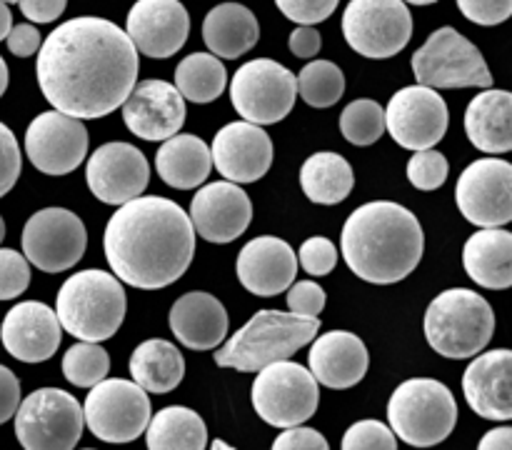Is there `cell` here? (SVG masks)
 <instances>
[{
  "label": "cell",
  "mask_w": 512,
  "mask_h": 450,
  "mask_svg": "<svg viewBox=\"0 0 512 450\" xmlns=\"http://www.w3.org/2000/svg\"><path fill=\"white\" fill-rule=\"evenodd\" d=\"M63 338L58 313L38 300H25L5 313L0 325L3 348L20 363H43L53 358Z\"/></svg>",
  "instance_id": "603a6c76"
},
{
  "label": "cell",
  "mask_w": 512,
  "mask_h": 450,
  "mask_svg": "<svg viewBox=\"0 0 512 450\" xmlns=\"http://www.w3.org/2000/svg\"><path fill=\"white\" fill-rule=\"evenodd\" d=\"M460 213L478 228H500L512 220V163L483 158L470 163L455 188Z\"/></svg>",
  "instance_id": "9a60e30c"
},
{
  "label": "cell",
  "mask_w": 512,
  "mask_h": 450,
  "mask_svg": "<svg viewBox=\"0 0 512 450\" xmlns=\"http://www.w3.org/2000/svg\"><path fill=\"white\" fill-rule=\"evenodd\" d=\"M463 265L480 288H512L510 230H503V225H500V228H483L470 235L463 248Z\"/></svg>",
  "instance_id": "f1b7e54d"
},
{
  "label": "cell",
  "mask_w": 512,
  "mask_h": 450,
  "mask_svg": "<svg viewBox=\"0 0 512 450\" xmlns=\"http://www.w3.org/2000/svg\"><path fill=\"white\" fill-rule=\"evenodd\" d=\"M30 285V263L23 253L0 248V300L23 295Z\"/></svg>",
  "instance_id": "60d3db41"
},
{
  "label": "cell",
  "mask_w": 512,
  "mask_h": 450,
  "mask_svg": "<svg viewBox=\"0 0 512 450\" xmlns=\"http://www.w3.org/2000/svg\"><path fill=\"white\" fill-rule=\"evenodd\" d=\"M20 165H23V160H20L18 140L8 125L0 123V198L10 193L13 185L18 183Z\"/></svg>",
  "instance_id": "ee69618b"
},
{
  "label": "cell",
  "mask_w": 512,
  "mask_h": 450,
  "mask_svg": "<svg viewBox=\"0 0 512 450\" xmlns=\"http://www.w3.org/2000/svg\"><path fill=\"white\" fill-rule=\"evenodd\" d=\"M145 443L150 450H203L208 445V428L195 410L170 405L150 418Z\"/></svg>",
  "instance_id": "836d02e7"
},
{
  "label": "cell",
  "mask_w": 512,
  "mask_h": 450,
  "mask_svg": "<svg viewBox=\"0 0 512 450\" xmlns=\"http://www.w3.org/2000/svg\"><path fill=\"white\" fill-rule=\"evenodd\" d=\"M130 375L145 393L165 395L183 380L185 358L168 340H145L130 355Z\"/></svg>",
  "instance_id": "1f68e13d"
},
{
  "label": "cell",
  "mask_w": 512,
  "mask_h": 450,
  "mask_svg": "<svg viewBox=\"0 0 512 450\" xmlns=\"http://www.w3.org/2000/svg\"><path fill=\"white\" fill-rule=\"evenodd\" d=\"M5 90H8V65L0 58V98H3Z\"/></svg>",
  "instance_id": "11a10c76"
},
{
  "label": "cell",
  "mask_w": 512,
  "mask_h": 450,
  "mask_svg": "<svg viewBox=\"0 0 512 450\" xmlns=\"http://www.w3.org/2000/svg\"><path fill=\"white\" fill-rule=\"evenodd\" d=\"M463 393L480 418L512 420V350L478 353L463 375Z\"/></svg>",
  "instance_id": "d4e9b609"
},
{
  "label": "cell",
  "mask_w": 512,
  "mask_h": 450,
  "mask_svg": "<svg viewBox=\"0 0 512 450\" xmlns=\"http://www.w3.org/2000/svg\"><path fill=\"white\" fill-rule=\"evenodd\" d=\"M190 220L200 238L208 243H233L248 230L253 220V203L248 193L233 180L210 183L195 193L190 203Z\"/></svg>",
  "instance_id": "d6986e66"
},
{
  "label": "cell",
  "mask_w": 512,
  "mask_h": 450,
  "mask_svg": "<svg viewBox=\"0 0 512 450\" xmlns=\"http://www.w3.org/2000/svg\"><path fill=\"white\" fill-rule=\"evenodd\" d=\"M493 333V308L475 290H443L425 310V338L430 348L445 358H475L488 348Z\"/></svg>",
  "instance_id": "8992f818"
},
{
  "label": "cell",
  "mask_w": 512,
  "mask_h": 450,
  "mask_svg": "<svg viewBox=\"0 0 512 450\" xmlns=\"http://www.w3.org/2000/svg\"><path fill=\"white\" fill-rule=\"evenodd\" d=\"M3 3H8V5H10V3H18V0H3Z\"/></svg>",
  "instance_id": "91938a15"
},
{
  "label": "cell",
  "mask_w": 512,
  "mask_h": 450,
  "mask_svg": "<svg viewBox=\"0 0 512 450\" xmlns=\"http://www.w3.org/2000/svg\"><path fill=\"white\" fill-rule=\"evenodd\" d=\"M10 28H13V13H10L8 3H3V0H0V40L8 38Z\"/></svg>",
  "instance_id": "db71d44e"
},
{
  "label": "cell",
  "mask_w": 512,
  "mask_h": 450,
  "mask_svg": "<svg viewBox=\"0 0 512 450\" xmlns=\"http://www.w3.org/2000/svg\"><path fill=\"white\" fill-rule=\"evenodd\" d=\"M83 415L95 438L105 443H130L148 428L150 400L135 380L103 378L85 398Z\"/></svg>",
  "instance_id": "7c38bea8"
},
{
  "label": "cell",
  "mask_w": 512,
  "mask_h": 450,
  "mask_svg": "<svg viewBox=\"0 0 512 450\" xmlns=\"http://www.w3.org/2000/svg\"><path fill=\"white\" fill-rule=\"evenodd\" d=\"M85 180L100 203L123 205L148 188L150 165L135 145L105 143L88 158Z\"/></svg>",
  "instance_id": "ac0fdd59"
},
{
  "label": "cell",
  "mask_w": 512,
  "mask_h": 450,
  "mask_svg": "<svg viewBox=\"0 0 512 450\" xmlns=\"http://www.w3.org/2000/svg\"><path fill=\"white\" fill-rule=\"evenodd\" d=\"M298 265H303L305 273L310 275H328L338 265V250H335L333 240L315 235L300 245Z\"/></svg>",
  "instance_id": "b9f144b4"
},
{
  "label": "cell",
  "mask_w": 512,
  "mask_h": 450,
  "mask_svg": "<svg viewBox=\"0 0 512 450\" xmlns=\"http://www.w3.org/2000/svg\"><path fill=\"white\" fill-rule=\"evenodd\" d=\"M228 85V73L213 53H193L175 68V88L190 103H213Z\"/></svg>",
  "instance_id": "e575fe53"
},
{
  "label": "cell",
  "mask_w": 512,
  "mask_h": 450,
  "mask_svg": "<svg viewBox=\"0 0 512 450\" xmlns=\"http://www.w3.org/2000/svg\"><path fill=\"white\" fill-rule=\"evenodd\" d=\"M465 133L470 143L490 155L512 150V93L483 90L465 110Z\"/></svg>",
  "instance_id": "83f0119b"
},
{
  "label": "cell",
  "mask_w": 512,
  "mask_h": 450,
  "mask_svg": "<svg viewBox=\"0 0 512 450\" xmlns=\"http://www.w3.org/2000/svg\"><path fill=\"white\" fill-rule=\"evenodd\" d=\"M123 123L143 140H168L185 123V98L165 80H143L123 103Z\"/></svg>",
  "instance_id": "7402d4cb"
},
{
  "label": "cell",
  "mask_w": 512,
  "mask_h": 450,
  "mask_svg": "<svg viewBox=\"0 0 512 450\" xmlns=\"http://www.w3.org/2000/svg\"><path fill=\"white\" fill-rule=\"evenodd\" d=\"M103 248L123 283L140 290L168 288L193 263V220L175 200L138 195L110 215Z\"/></svg>",
  "instance_id": "7a4b0ae2"
},
{
  "label": "cell",
  "mask_w": 512,
  "mask_h": 450,
  "mask_svg": "<svg viewBox=\"0 0 512 450\" xmlns=\"http://www.w3.org/2000/svg\"><path fill=\"white\" fill-rule=\"evenodd\" d=\"M298 98V78L270 58H255L240 65L230 80V103L243 120L273 125L288 118Z\"/></svg>",
  "instance_id": "8fae6325"
},
{
  "label": "cell",
  "mask_w": 512,
  "mask_h": 450,
  "mask_svg": "<svg viewBox=\"0 0 512 450\" xmlns=\"http://www.w3.org/2000/svg\"><path fill=\"white\" fill-rule=\"evenodd\" d=\"M413 73L428 88H490L493 75L478 45L445 25L435 30L413 55Z\"/></svg>",
  "instance_id": "ba28073f"
},
{
  "label": "cell",
  "mask_w": 512,
  "mask_h": 450,
  "mask_svg": "<svg viewBox=\"0 0 512 450\" xmlns=\"http://www.w3.org/2000/svg\"><path fill=\"white\" fill-rule=\"evenodd\" d=\"M275 450H328V440L313 428H303V425H290L283 428V433L273 440Z\"/></svg>",
  "instance_id": "7dc6e473"
},
{
  "label": "cell",
  "mask_w": 512,
  "mask_h": 450,
  "mask_svg": "<svg viewBox=\"0 0 512 450\" xmlns=\"http://www.w3.org/2000/svg\"><path fill=\"white\" fill-rule=\"evenodd\" d=\"M480 448L483 450H512V428H493L480 438Z\"/></svg>",
  "instance_id": "f5cc1de1"
},
{
  "label": "cell",
  "mask_w": 512,
  "mask_h": 450,
  "mask_svg": "<svg viewBox=\"0 0 512 450\" xmlns=\"http://www.w3.org/2000/svg\"><path fill=\"white\" fill-rule=\"evenodd\" d=\"M125 33L138 53L148 58H170L188 40L190 15L180 0H138L128 13Z\"/></svg>",
  "instance_id": "44dd1931"
},
{
  "label": "cell",
  "mask_w": 512,
  "mask_h": 450,
  "mask_svg": "<svg viewBox=\"0 0 512 450\" xmlns=\"http://www.w3.org/2000/svg\"><path fill=\"white\" fill-rule=\"evenodd\" d=\"M260 38L258 18L240 3H220L205 15L203 40L218 58L235 60L255 48Z\"/></svg>",
  "instance_id": "f546056e"
},
{
  "label": "cell",
  "mask_w": 512,
  "mask_h": 450,
  "mask_svg": "<svg viewBox=\"0 0 512 450\" xmlns=\"http://www.w3.org/2000/svg\"><path fill=\"white\" fill-rule=\"evenodd\" d=\"M5 40H8L10 53L18 55V58H30V55H35L40 50V33L35 25H13Z\"/></svg>",
  "instance_id": "681fc988"
},
{
  "label": "cell",
  "mask_w": 512,
  "mask_h": 450,
  "mask_svg": "<svg viewBox=\"0 0 512 450\" xmlns=\"http://www.w3.org/2000/svg\"><path fill=\"white\" fill-rule=\"evenodd\" d=\"M20 405V380L5 365H0V425L8 423Z\"/></svg>",
  "instance_id": "c3c4849f"
},
{
  "label": "cell",
  "mask_w": 512,
  "mask_h": 450,
  "mask_svg": "<svg viewBox=\"0 0 512 450\" xmlns=\"http://www.w3.org/2000/svg\"><path fill=\"white\" fill-rule=\"evenodd\" d=\"M340 250L358 278L390 285L418 268L425 250L420 220L408 208L390 200L365 203L345 220Z\"/></svg>",
  "instance_id": "3957f363"
},
{
  "label": "cell",
  "mask_w": 512,
  "mask_h": 450,
  "mask_svg": "<svg viewBox=\"0 0 512 450\" xmlns=\"http://www.w3.org/2000/svg\"><path fill=\"white\" fill-rule=\"evenodd\" d=\"M340 133L353 145H373L385 133V110L375 100H353L340 115Z\"/></svg>",
  "instance_id": "74e56055"
},
{
  "label": "cell",
  "mask_w": 512,
  "mask_h": 450,
  "mask_svg": "<svg viewBox=\"0 0 512 450\" xmlns=\"http://www.w3.org/2000/svg\"><path fill=\"white\" fill-rule=\"evenodd\" d=\"M318 330V318L298 315L293 310H260L223 348L215 350V363L220 368L255 373L275 360H288L300 348L313 343Z\"/></svg>",
  "instance_id": "277c9868"
},
{
  "label": "cell",
  "mask_w": 512,
  "mask_h": 450,
  "mask_svg": "<svg viewBox=\"0 0 512 450\" xmlns=\"http://www.w3.org/2000/svg\"><path fill=\"white\" fill-rule=\"evenodd\" d=\"M325 290L313 280H300V283L288 288V308L298 315L318 318L320 310L325 308Z\"/></svg>",
  "instance_id": "bcb514c9"
},
{
  "label": "cell",
  "mask_w": 512,
  "mask_h": 450,
  "mask_svg": "<svg viewBox=\"0 0 512 450\" xmlns=\"http://www.w3.org/2000/svg\"><path fill=\"white\" fill-rule=\"evenodd\" d=\"M138 48L105 18L65 20L38 50V85L55 110L95 120L125 103L138 80Z\"/></svg>",
  "instance_id": "6da1fadb"
},
{
  "label": "cell",
  "mask_w": 512,
  "mask_h": 450,
  "mask_svg": "<svg viewBox=\"0 0 512 450\" xmlns=\"http://www.w3.org/2000/svg\"><path fill=\"white\" fill-rule=\"evenodd\" d=\"M110 355L98 343H75L63 355V375L75 388H93L103 378H108Z\"/></svg>",
  "instance_id": "8d00e7d4"
},
{
  "label": "cell",
  "mask_w": 512,
  "mask_h": 450,
  "mask_svg": "<svg viewBox=\"0 0 512 450\" xmlns=\"http://www.w3.org/2000/svg\"><path fill=\"white\" fill-rule=\"evenodd\" d=\"M210 155L223 178L233 183H255L273 165V140L258 123L240 120L215 133Z\"/></svg>",
  "instance_id": "ffe728a7"
},
{
  "label": "cell",
  "mask_w": 512,
  "mask_h": 450,
  "mask_svg": "<svg viewBox=\"0 0 512 450\" xmlns=\"http://www.w3.org/2000/svg\"><path fill=\"white\" fill-rule=\"evenodd\" d=\"M253 408L273 428H290L310 420L318 410V380L308 368L275 360L258 370L253 383Z\"/></svg>",
  "instance_id": "30bf717a"
},
{
  "label": "cell",
  "mask_w": 512,
  "mask_h": 450,
  "mask_svg": "<svg viewBox=\"0 0 512 450\" xmlns=\"http://www.w3.org/2000/svg\"><path fill=\"white\" fill-rule=\"evenodd\" d=\"M405 3H410V5H433V3H438V0H405Z\"/></svg>",
  "instance_id": "6f0895ef"
},
{
  "label": "cell",
  "mask_w": 512,
  "mask_h": 450,
  "mask_svg": "<svg viewBox=\"0 0 512 450\" xmlns=\"http://www.w3.org/2000/svg\"><path fill=\"white\" fill-rule=\"evenodd\" d=\"M390 430L415 448H430L448 438L458 423V403L445 383L410 378L388 400Z\"/></svg>",
  "instance_id": "52a82bcc"
},
{
  "label": "cell",
  "mask_w": 512,
  "mask_h": 450,
  "mask_svg": "<svg viewBox=\"0 0 512 450\" xmlns=\"http://www.w3.org/2000/svg\"><path fill=\"white\" fill-rule=\"evenodd\" d=\"M300 185L303 193L318 205H338L353 193L355 173L348 160L340 153H323L310 155L300 168Z\"/></svg>",
  "instance_id": "d6a6232c"
},
{
  "label": "cell",
  "mask_w": 512,
  "mask_h": 450,
  "mask_svg": "<svg viewBox=\"0 0 512 450\" xmlns=\"http://www.w3.org/2000/svg\"><path fill=\"white\" fill-rule=\"evenodd\" d=\"M345 93V75L330 60L308 63L298 75V95L313 108H330Z\"/></svg>",
  "instance_id": "d590c367"
},
{
  "label": "cell",
  "mask_w": 512,
  "mask_h": 450,
  "mask_svg": "<svg viewBox=\"0 0 512 450\" xmlns=\"http://www.w3.org/2000/svg\"><path fill=\"white\" fill-rule=\"evenodd\" d=\"M340 0H275L280 13L300 25H315L328 20L335 13Z\"/></svg>",
  "instance_id": "7bdbcfd3"
},
{
  "label": "cell",
  "mask_w": 512,
  "mask_h": 450,
  "mask_svg": "<svg viewBox=\"0 0 512 450\" xmlns=\"http://www.w3.org/2000/svg\"><path fill=\"white\" fill-rule=\"evenodd\" d=\"M170 330L185 348L213 350L228 335V313L215 295L193 290L170 308Z\"/></svg>",
  "instance_id": "4316f807"
},
{
  "label": "cell",
  "mask_w": 512,
  "mask_h": 450,
  "mask_svg": "<svg viewBox=\"0 0 512 450\" xmlns=\"http://www.w3.org/2000/svg\"><path fill=\"white\" fill-rule=\"evenodd\" d=\"M220 448V450H233V445H228L225 440H213V450Z\"/></svg>",
  "instance_id": "9f6ffc18"
},
{
  "label": "cell",
  "mask_w": 512,
  "mask_h": 450,
  "mask_svg": "<svg viewBox=\"0 0 512 450\" xmlns=\"http://www.w3.org/2000/svg\"><path fill=\"white\" fill-rule=\"evenodd\" d=\"M450 125L443 95L428 85H408L390 98L385 108V130L408 150H425L445 138Z\"/></svg>",
  "instance_id": "2e32d148"
},
{
  "label": "cell",
  "mask_w": 512,
  "mask_h": 450,
  "mask_svg": "<svg viewBox=\"0 0 512 450\" xmlns=\"http://www.w3.org/2000/svg\"><path fill=\"white\" fill-rule=\"evenodd\" d=\"M458 8L470 23L500 25L512 15V0H458Z\"/></svg>",
  "instance_id": "f6af8a7d"
},
{
  "label": "cell",
  "mask_w": 512,
  "mask_h": 450,
  "mask_svg": "<svg viewBox=\"0 0 512 450\" xmlns=\"http://www.w3.org/2000/svg\"><path fill=\"white\" fill-rule=\"evenodd\" d=\"M25 153L40 173L68 175L88 155V128L60 110L40 113L25 130Z\"/></svg>",
  "instance_id": "e0dca14e"
},
{
  "label": "cell",
  "mask_w": 512,
  "mask_h": 450,
  "mask_svg": "<svg viewBox=\"0 0 512 450\" xmlns=\"http://www.w3.org/2000/svg\"><path fill=\"white\" fill-rule=\"evenodd\" d=\"M155 168L163 183L178 190H193L205 183L213 168V155L205 140L195 135H170L163 140L158 155H155Z\"/></svg>",
  "instance_id": "4dcf8cb0"
},
{
  "label": "cell",
  "mask_w": 512,
  "mask_h": 450,
  "mask_svg": "<svg viewBox=\"0 0 512 450\" xmlns=\"http://www.w3.org/2000/svg\"><path fill=\"white\" fill-rule=\"evenodd\" d=\"M85 415L75 395L40 388L15 410V438L25 450H70L83 435Z\"/></svg>",
  "instance_id": "9c48e42d"
},
{
  "label": "cell",
  "mask_w": 512,
  "mask_h": 450,
  "mask_svg": "<svg viewBox=\"0 0 512 450\" xmlns=\"http://www.w3.org/2000/svg\"><path fill=\"white\" fill-rule=\"evenodd\" d=\"M295 250L275 235L253 238L238 255V278L245 290L260 298H273L295 283Z\"/></svg>",
  "instance_id": "cb8c5ba5"
},
{
  "label": "cell",
  "mask_w": 512,
  "mask_h": 450,
  "mask_svg": "<svg viewBox=\"0 0 512 450\" xmlns=\"http://www.w3.org/2000/svg\"><path fill=\"white\" fill-rule=\"evenodd\" d=\"M125 308L128 298H125L123 280L98 268L70 275L60 285L58 303H55V313L65 333L90 343L113 338L123 325Z\"/></svg>",
  "instance_id": "5b68a950"
},
{
  "label": "cell",
  "mask_w": 512,
  "mask_h": 450,
  "mask_svg": "<svg viewBox=\"0 0 512 450\" xmlns=\"http://www.w3.org/2000/svg\"><path fill=\"white\" fill-rule=\"evenodd\" d=\"M368 365V348L358 335L348 330H330L320 335L310 348V373L325 388H353L365 378Z\"/></svg>",
  "instance_id": "484cf974"
},
{
  "label": "cell",
  "mask_w": 512,
  "mask_h": 450,
  "mask_svg": "<svg viewBox=\"0 0 512 450\" xmlns=\"http://www.w3.org/2000/svg\"><path fill=\"white\" fill-rule=\"evenodd\" d=\"M448 173V158H445L443 153H438V150H418V153L408 160V180L418 190H425V193L438 190L440 185L448 180Z\"/></svg>",
  "instance_id": "f35d334b"
},
{
  "label": "cell",
  "mask_w": 512,
  "mask_h": 450,
  "mask_svg": "<svg viewBox=\"0 0 512 450\" xmlns=\"http://www.w3.org/2000/svg\"><path fill=\"white\" fill-rule=\"evenodd\" d=\"M320 45H323V38H320V33L313 25H300L290 35V50L298 58H315L320 53Z\"/></svg>",
  "instance_id": "816d5d0a"
},
{
  "label": "cell",
  "mask_w": 512,
  "mask_h": 450,
  "mask_svg": "<svg viewBox=\"0 0 512 450\" xmlns=\"http://www.w3.org/2000/svg\"><path fill=\"white\" fill-rule=\"evenodd\" d=\"M343 35L365 58H393L413 38V15L405 0H350Z\"/></svg>",
  "instance_id": "4fadbf2b"
},
{
  "label": "cell",
  "mask_w": 512,
  "mask_h": 450,
  "mask_svg": "<svg viewBox=\"0 0 512 450\" xmlns=\"http://www.w3.org/2000/svg\"><path fill=\"white\" fill-rule=\"evenodd\" d=\"M88 233L73 210L43 208L23 228V255L43 273L70 270L85 253Z\"/></svg>",
  "instance_id": "5bb4252c"
},
{
  "label": "cell",
  "mask_w": 512,
  "mask_h": 450,
  "mask_svg": "<svg viewBox=\"0 0 512 450\" xmlns=\"http://www.w3.org/2000/svg\"><path fill=\"white\" fill-rule=\"evenodd\" d=\"M20 13L25 15L33 23H53L55 18H60L68 5V0H18Z\"/></svg>",
  "instance_id": "f907efd6"
},
{
  "label": "cell",
  "mask_w": 512,
  "mask_h": 450,
  "mask_svg": "<svg viewBox=\"0 0 512 450\" xmlns=\"http://www.w3.org/2000/svg\"><path fill=\"white\" fill-rule=\"evenodd\" d=\"M3 238H5V220L0 218V243H3Z\"/></svg>",
  "instance_id": "680465c9"
},
{
  "label": "cell",
  "mask_w": 512,
  "mask_h": 450,
  "mask_svg": "<svg viewBox=\"0 0 512 450\" xmlns=\"http://www.w3.org/2000/svg\"><path fill=\"white\" fill-rule=\"evenodd\" d=\"M345 450H395L398 448V435L383 425L380 420H360L350 425L343 435Z\"/></svg>",
  "instance_id": "ab89813d"
}]
</instances>
